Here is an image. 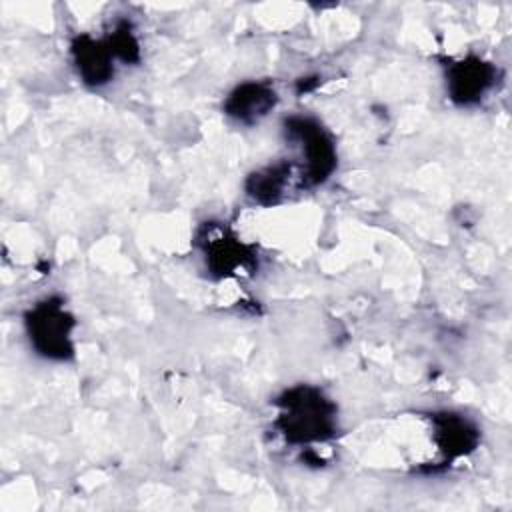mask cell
<instances>
[{
    "mask_svg": "<svg viewBox=\"0 0 512 512\" xmlns=\"http://www.w3.org/2000/svg\"><path fill=\"white\" fill-rule=\"evenodd\" d=\"M276 426L290 444L324 442L336 432V404L314 386H294L276 400Z\"/></svg>",
    "mask_w": 512,
    "mask_h": 512,
    "instance_id": "6da1fadb",
    "label": "cell"
},
{
    "mask_svg": "<svg viewBox=\"0 0 512 512\" xmlns=\"http://www.w3.org/2000/svg\"><path fill=\"white\" fill-rule=\"evenodd\" d=\"M30 346L44 358L68 360L74 356L72 330L76 326L72 314L60 298H44L36 302L24 316Z\"/></svg>",
    "mask_w": 512,
    "mask_h": 512,
    "instance_id": "7a4b0ae2",
    "label": "cell"
},
{
    "mask_svg": "<svg viewBox=\"0 0 512 512\" xmlns=\"http://www.w3.org/2000/svg\"><path fill=\"white\" fill-rule=\"evenodd\" d=\"M284 130L290 142L300 148L302 154V184H324L336 168V146L324 126L308 116H290L284 122Z\"/></svg>",
    "mask_w": 512,
    "mask_h": 512,
    "instance_id": "3957f363",
    "label": "cell"
},
{
    "mask_svg": "<svg viewBox=\"0 0 512 512\" xmlns=\"http://www.w3.org/2000/svg\"><path fill=\"white\" fill-rule=\"evenodd\" d=\"M496 68L482 58L468 56L446 66V88L448 96L460 104L470 106L484 98V94L494 86Z\"/></svg>",
    "mask_w": 512,
    "mask_h": 512,
    "instance_id": "277c9868",
    "label": "cell"
},
{
    "mask_svg": "<svg viewBox=\"0 0 512 512\" xmlns=\"http://www.w3.org/2000/svg\"><path fill=\"white\" fill-rule=\"evenodd\" d=\"M276 102V90L268 82H242L224 100V112L242 124H254L264 118Z\"/></svg>",
    "mask_w": 512,
    "mask_h": 512,
    "instance_id": "5b68a950",
    "label": "cell"
},
{
    "mask_svg": "<svg viewBox=\"0 0 512 512\" xmlns=\"http://www.w3.org/2000/svg\"><path fill=\"white\" fill-rule=\"evenodd\" d=\"M204 254L208 268L218 276H232L240 270H250L254 266V254L238 238L226 230H216L206 236Z\"/></svg>",
    "mask_w": 512,
    "mask_h": 512,
    "instance_id": "8992f818",
    "label": "cell"
},
{
    "mask_svg": "<svg viewBox=\"0 0 512 512\" xmlns=\"http://www.w3.org/2000/svg\"><path fill=\"white\" fill-rule=\"evenodd\" d=\"M72 58L78 70V76L88 86H102L112 80V52L108 44L94 40L88 34H80L72 40Z\"/></svg>",
    "mask_w": 512,
    "mask_h": 512,
    "instance_id": "52a82bcc",
    "label": "cell"
},
{
    "mask_svg": "<svg viewBox=\"0 0 512 512\" xmlns=\"http://www.w3.org/2000/svg\"><path fill=\"white\" fill-rule=\"evenodd\" d=\"M434 424V436L444 454L448 458H458L474 450L478 444V430L472 426L470 420H466L460 414L442 412L432 416Z\"/></svg>",
    "mask_w": 512,
    "mask_h": 512,
    "instance_id": "ba28073f",
    "label": "cell"
},
{
    "mask_svg": "<svg viewBox=\"0 0 512 512\" xmlns=\"http://www.w3.org/2000/svg\"><path fill=\"white\" fill-rule=\"evenodd\" d=\"M292 168V162H278L256 170L246 180L248 196L258 204H276L284 196V190L290 186Z\"/></svg>",
    "mask_w": 512,
    "mask_h": 512,
    "instance_id": "9c48e42d",
    "label": "cell"
},
{
    "mask_svg": "<svg viewBox=\"0 0 512 512\" xmlns=\"http://www.w3.org/2000/svg\"><path fill=\"white\" fill-rule=\"evenodd\" d=\"M108 48L112 56L120 58L122 62H138L140 60V44L134 36V30L128 22H120L108 38Z\"/></svg>",
    "mask_w": 512,
    "mask_h": 512,
    "instance_id": "30bf717a",
    "label": "cell"
}]
</instances>
